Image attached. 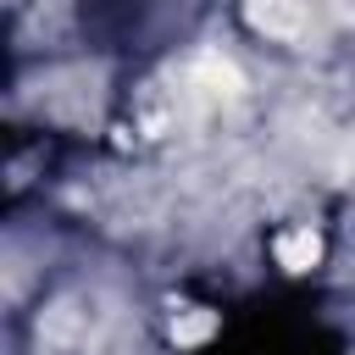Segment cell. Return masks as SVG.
Returning a JSON list of instances; mask_svg holds the SVG:
<instances>
[{"instance_id": "7a4b0ae2", "label": "cell", "mask_w": 355, "mask_h": 355, "mask_svg": "<svg viewBox=\"0 0 355 355\" xmlns=\"http://www.w3.org/2000/svg\"><path fill=\"white\" fill-rule=\"evenodd\" d=\"M316 255H322V244H316V233H311V227H300V233H283V239H277V261H283V266H294V272H300V266H311Z\"/></svg>"}, {"instance_id": "6da1fadb", "label": "cell", "mask_w": 355, "mask_h": 355, "mask_svg": "<svg viewBox=\"0 0 355 355\" xmlns=\"http://www.w3.org/2000/svg\"><path fill=\"white\" fill-rule=\"evenodd\" d=\"M250 17H255V28H266L277 39H294L305 28V0H250Z\"/></svg>"}, {"instance_id": "3957f363", "label": "cell", "mask_w": 355, "mask_h": 355, "mask_svg": "<svg viewBox=\"0 0 355 355\" xmlns=\"http://www.w3.org/2000/svg\"><path fill=\"white\" fill-rule=\"evenodd\" d=\"M172 333H178V338H205V333H211V316H189V322H172Z\"/></svg>"}]
</instances>
